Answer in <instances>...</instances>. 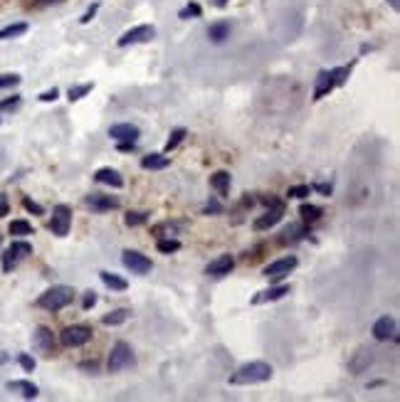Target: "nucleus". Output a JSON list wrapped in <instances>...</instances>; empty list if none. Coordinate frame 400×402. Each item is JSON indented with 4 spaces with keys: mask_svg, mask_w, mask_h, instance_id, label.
Wrapping results in <instances>:
<instances>
[{
    "mask_svg": "<svg viewBox=\"0 0 400 402\" xmlns=\"http://www.w3.org/2000/svg\"><path fill=\"white\" fill-rule=\"evenodd\" d=\"M272 378V365L264 363V360H252V363H245V365H240L230 383L232 385H255V383H264Z\"/></svg>",
    "mask_w": 400,
    "mask_h": 402,
    "instance_id": "obj_1",
    "label": "nucleus"
},
{
    "mask_svg": "<svg viewBox=\"0 0 400 402\" xmlns=\"http://www.w3.org/2000/svg\"><path fill=\"white\" fill-rule=\"evenodd\" d=\"M72 299H74V291L69 287H52L37 299V306L45 311H62L64 306L72 304Z\"/></svg>",
    "mask_w": 400,
    "mask_h": 402,
    "instance_id": "obj_2",
    "label": "nucleus"
},
{
    "mask_svg": "<svg viewBox=\"0 0 400 402\" xmlns=\"http://www.w3.org/2000/svg\"><path fill=\"white\" fill-rule=\"evenodd\" d=\"M134 360V353H131V345L124 343V341H116L111 345V353H109V360H106V370L109 373H119L131 365Z\"/></svg>",
    "mask_w": 400,
    "mask_h": 402,
    "instance_id": "obj_3",
    "label": "nucleus"
},
{
    "mask_svg": "<svg viewBox=\"0 0 400 402\" xmlns=\"http://www.w3.org/2000/svg\"><path fill=\"white\" fill-rule=\"evenodd\" d=\"M92 336H94V331H92L89 326L74 324V326H67V328L60 333V341H62V345H67V348H79V345L89 343Z\"/></svg>",
    "mask_w": 400,
    "mask_h": 402,
    "instance_id": "obj_4",
    "label": "nucleus"
},
{
    "mask_svg": "<svg viewBox=\"0 0 400 402\" xmlns=\"http://www.w3.org/2000/svg\"><path fill=\"white\" fill-rule=\"evenodd\" d=\"M156 37V27L153 25H136L131 30H126L121 37L116 39L119 47H129V45H139V42H148Z\"/></svg>",
    "mask_w": 400,
    "mask_h": 402,
    "instance_id": "obj_5",
    "label": "nucleus"
},
{
    "mask_svg": "<svg viewBox=\"0 0 400 402\" xmlns=\"http://www.w3.org/2000/svg\"><path fill=\"white\" fill-rule=\"evenodd\" d=\"M27 254H32V245L22 242V239H15V242L5 249V254H3V271H13L18 267V262L22 257H27Z\"/></svg>",
    "mask_w": 400,
    "mask_h": 402,
    "instance_id": "obj_6",
    "label": "nucleus"
},
{
    "mask_svg": "<svg viewBox=\"0 0 400 402\" xmlns=\"http://www.w3.org/2000/svg\"><path fill=\"white\" fill-rule=\"evenodd\" d=\"M299 262H297V257L294 254H289V257H282V259H277V262H272V264H267L264 267V276L269 279V281H279V279H284L294 267H297Z\"/></svg>",
    "mask_w": 400,
    "mask_h": 402,
    "instance_id": "obj_7",
    "label": "nucleus"
},
{
    "mask_svg": "<svg viewBox=\"0 0 400 402\" xmlns=\"http://www.w3.org/2000/svg\"><path fill=\"white\" fill-rule=\"evenodd\" d=\"M69 225H72V210L67 205H57L52 210V220H50V230L57 234V237H64L69 232Z\"/></svg>",
    "mask_w": 400,
    "mask_h": 402,
    "instance_id": "obj_8",
    "label": "nucleus"
},
{
    "mask_svg": "<svg viewBox=\"0 0 400 402\" xmlns=\"http://www.w3.org/2000/svg\"><path fill=\"white\" fill-rule=\"evenodd\" d=\"M121 262H124V267L131 269L134 274H148V271H151V259H148L146 254L136 252V249H126V252L121 254Z\"/></svg>",
    "mask_w": 400,
    "mask_h": 402,
    "instance_id": "obj_9",
    "label": "nucleus"
},
{
    "mask_svg": "<svg viewBox=\"0 0 400 402\" xmlns=\"http://www.w3.org/2000/svg\"><path fill=\"white\" fill-rule=\"evenodd\" d=\"M373 336L376 341H388V338H398V324L393 316H380L376 324H373Z\"/></svg>",
    "mask_w": 400,
    "mask_h": 402,
    "instance_id": "obj_10",
    "label": "nucleus"
},
{
    "mask_svg": "<svg viewBox=\"0 0 400 402\" xmlns=\"http://www.w3.org/2000/svg\"><path fill=\"white\" fill-rule=\"evenodd\" d=\"M32 345H35L40 353L50 355V353L55 350V333H52L47 326H37L35 333H32Z\"/></svg>",
    "mask_w": 400,
    "mask_h": 402,
    "instance_id": "obj_11",
    "label": "nucleus"
},
{
    "mask_svg": "<svg viewBox=\"0 0 400 402\" xmlns=\"http://www.w3.org/2000/svg\"><path fill=\"white\" fill-rule=\"evenodd\" d=\"M282 215H284V208H282V205H272V210H267L264 215H260V217L252 222L255 232H264V230L274 227L279 220H282Z\"/></svg>",
    "mask_w": 400,
    "mask_h": 402,
    "instance_id": "obj_12",
    "label": "nucleus"
},
{
    "mask_svg": "<svg viewBox=\"0 0 400 402\" xmlns=\"http://www.w3.org/2000/svg\"><path fill=\"white\" fill-rule=\"evenodd\" d=\"M336 87V79H334V69H321L316 77V87H314V99H324L331 89Z\"/></svg>",
    "mask_w": 400,
    "mask_h": 402,
    "instance_id": "obj_13",
    "label": "nucleus"
},
{
    "mask_svg": "<svg viewBox=\"0 0 400 402\" xmlns=\"http://www.w3.org/2000/svg\"><path fill=\"white\" fill-rule=\"evenodd\" d=\"M232 267H235V259H232L230 254H220L218 259H213V262L205 267V274H208V276L220 279V276L230 274V271H232Z\"/></svg>",
    "mask_w": 400,
    "mask_h": 402,
    "instance_id": "obj_14",
    "label": "nucleus"
},
{
    "mask_svg": "<svg viewBox=\"0 0 400 402\" xmlns=\"http://www.w3.org/2000/svg\"><path fill=\"white\" fill-rule=\"evenodd\" d=\"M87 205H89L92 210H97V212H106V210L119 208V200H116V197H111V195L92 192V195H87Z\"/></svg>",
    "mask_w": 400,
    "mask_h": 402,
    "instance_id": "obj_15",
    "label": "nucleus"
},
{
    "mask_svg": "<svg viewBox=\"0 0 400 402\" xmlns=\"http://www.w3.org/2000/svg\"><path fill=\"white\" fill-rule=\"evenodd\" d=\"M139 126H134V124H114L111 129H109V136L114 138V141H136L139 138Z\"/></svg>",
    "mask_w": 400,
    "mask_h": 402,
    "instance_id": "obj_16",
    "label": "nucleus"
},
{
    "mask_svg": "<svg viewBox=\"0 0 400 402\" xmlns=\"http://www.w3.org/2000/svg\"><path fill=\"white\" fill-rule=\"evenodd\" d=\"M168 163H171V158L166 153H148L141 158V168H146V171H163V168H168Z\"/></svg>",
    "mask_w": 400,
    "mask_h": 402,
    "instance_id": "obj_17",
    "label": "nucleus"
},
{
    "mask_svg": "<svg viewBox=\"0 0 400 402\" xmlns=\"http://www.w3.org/2000/svg\"><path fill=\"white\" fill-rule=\"evenodd\" d=\"M284 294H289V287L287 284H279V287H269V289H264V291H260L255 299H252V304H267V301H277V299H282Z\"/></svg>",
    "mask_w": 400,
    "mask_h": 402,
    "instance_id": "obj_18",
    "label": "nucleus"
},
{
    "mask_svg": "<svg viewBox=\"0 0 400 402\" xmlns=\"http://www.w3.org/2000/svg\"><path fill=\"white\" fill-rule=\"evenodd\" d=\"M97 183H104V185H111V188H124V178L119 175V171H114V168H99L97 171Z\"/></svg>",
    "mask_w": 400,
    "mask_h": 402,
    "instance_id": "obj_19",
    "label": "nucleus"
},
{
    "mask_svg": "<svg viewBox=\"0 0 400 402\" xmlns=\"http://www.w3.org/2000/svg\"><path fill=\"white\" fill-rule=\"evenodd\" d=\"M230 22L227 20H218V22H213L210 27H208V37L213 39L215 45H220V42H225V39L230 37Z\"/></svg>",
    "mask_w": 400,
    "mask_h": 402,
    "instance_id": "obj_20",
    "label": "nucleus"
},
{
    "mask_svg": "<svg viewBox=\"0 0 400 402\" xmlns=\"http://www.w3.org/2000/svg\"><path fill=\"white\" fill-rule=\"evenodd\" d=\"M99 279L104 281V287H109L111 291H126V289H129L126 279L116 276V274H111V271H99Z\"/></svg>",
    "mask_w": 400,
    "mask_h": 402,
    "instance_id": "obj_21",
    "label": "nucleus"
},
{
    "mask_svg": "<svg viewBox=\"0 0 400 402\" xmlns=\"http://www.w3.org/2000/svg\"><path fill=\"white\" fill-rule=\"evenodd\" d=\"M129 316H131L129 308H116V311L101 316V324L104 326H121V324H126V321H129Z\"/></svg>",
    "mask_w": 400,
    "mask_h": 402,
    "instance_id": "obj_22",
    "label": "nucleus"
},
{
    "mask_svg": "<svg viewBox=\"0 0 400 402\" xmlns=\"http://www.w3.org/2000/svg\"><path fill=\"white\" fill-rule=\"evenodd\" d=\"M304 237V225H289V227H284V232H282V237H279V242L282 245H294V242H299V239Z\"/></svg>",
    "mask_w": 400,
    "mask_h": 402,
    "instance_id": "obj_23",
    "label": "nucleus"
},
{
    "mask_svg": "<svg viewBox=\"0 0 400 402\" xmlns=\"http://www.w3.org/2000/svg\"><path fill=\"white\" fill-rule=\"evenodd\" d=\"M210 185L225 197L230 192V173L227 171H218L215 175H210Z\"/></svg>",
    "mask_w": 400,
    "mask_h": 402,
    "instance_id": "obj_24",
    "label": "nucleus"
},
{
    "mask_svg": "<svg viewBox=\"0 0 400 402\" xmlns=\"http://www.w3.org/2000/svg\"><path fill=\"white\" fill-rule=\"evenodd\" d=\"M8 387L10 390H18L22 397H27V400H32V397H37V385H32L30 380H13V383H8Z\"/></svg>",
    "mask_w": 400,
    "mask_h": 402,
    "instance_id": "obj_25",
    "label": "nucleus"
},
{
    "mask_svg": "<svg viewBox=\"0 0 400 402\" xmlns=\"http://www.w3.org/2000/svg\"><path fill=\"white\" fill-rule=\"evenodd\" d=\"M8 232L13 237H25V234H32V225L27 220H13L10 227H8Z\"/></svg>",
    "mask_w": 400,
    "mask_h": 402,
    "instance_id": "obj_26",
    "label": "nucleus"
},
{
    "mask_svg": "<svg viewBox=\"0 0 400 402\" xmlns=\"http://www.w3.org/2000/svg\"><path fill=\"white\" fill-rule=\"evenodd\" d=\"M25 32H27V22H15V25H8L0 30V39H10V37H18Z\"/></svg>",
    "mask_w": 400,
    "mask_h": 402,
    "instance_id": "obj_27",
    "label": "nucleus"
},
{
    "mask_svg": "<svg viewBox=\"0 0 400 402\" xmlns=\"http://www.w3.org/2000/svg\"><path fill=\"white\" fill-rule=\"evenodd\" d=\"M156 249L161 252V254H173V252L180 249V242H178V239H173V237H168V239H158V242H156Z\"/></svg>",
    "mask_w": 400,
    "mask_h": 402,
    "instance_id": "obj_28",
    "label": "nucleus"
},
{
    "mask_svg": "<svg viewBox=\"0 0 400 402\" xmlns=\"http://www.w3.org/2000/svg\"><path fill=\"white\" fill-rule=\"evenodd\" d=\"M299 215L304 222H316L319 217H321V208H316V205H301L299 208Z\"/></svg>",
    "mask_w": 400,
    "mask_h": 402,
    "instance_id": "obj_29",
    "label": "nucleus"
},
{
    "mask_svg": "<svg viewBox=\"0 0 400 402\" xmlns=\"http://www.w3.org/2000/svg\"><path fill=\"white\" fill-rule=\"evenodd\" d=\"M124 222H126L129 227H139V225L148 222V212H136V210H129V212H126V217H124Z\"/></svg>",
    "mask_w": 400,
    "mask_h": 402,
    "instance_id": "obj_30",
    "label": "nucleus"
},
{
    "mask_svg": "<svg viewBox=\"0 0 400 402\" xmlns=\"http://www.w3.org/2000/svg\"><path fill=\"white\" fill-rule=\"evenodd\" d=\"M94 89V84H79V87H69V101H79L82 96H87L89 92Z\"/></svg>",
    "mask_w": 400,
    "mask_h": 402,
    "instance_id": "obj_31",
    "label": "nucleus"
},
{
    "mask_svg": "<svg viewBox=\"0 0 400 402\" xmlns=\"http://www.w3.org/2000/svg\"><path fill=\"white\" fill-rule=\"evenodd\" d=\"M200 15H203V8H200L198 3H188V5L180 10V18H183V20H190V18H200Z\"/></svg>",
    "mask_w": 400,
    "mask_h": 402,
    "instance_id": "obj_32",
    "label": "nucleus"
},
{
    "mask_svg": "<svg viewBox=\"0 0 400 402\" xmlns=\"http://www.w3.org/2000/svg\"><path fill=\"white\" fill-rule=\"evenodd\" d=\"M183 138H185V129H176V131L171 134L168 143H166V153H171V151H173V148H176V146L183 141Z\"/></svg>",
    "mask_w": 400,
    "mask_h": 402,
    "instance_id": "obj_33",
    "label": "nucleus"
},
{
    "mask_svg": "<svg viewBox=\"0 0 400 402\" xmlns=\"http://www.w3.org/2000/svg\"><path fill=\"white\" fill-rule=\"evenodd\" d=\"M289 197H297V200H301V197H306V195H311V185H294V188H289V192H287Z\"/></svg>",
    "mask_w": 400,
    "mask_h": 402,
    "instance_id": "obj_34",
    "label": "nucleus"
},
{
    "mask_svg": "<svg viewBox=\"0 0 400 402\" xmlns=\"http://www.w3.org/2000/svg\"><path fill=\"white\" fill-rule=\"evenodd\" d=\"M15 84H20V77L18 74H0V89L15 87Z\"/></svg>",
    "mask_w": 400,
    "mask_h": 402,
    "instance_id": "obj_35",
    "label": "nucleus"
},
{
    "mask_svg": "<svg viewBox=\"0 0 400 402\" xmlns=\"http://www.w3.org/2000/svg\"><path fill=\"white\" fill-rule=\"evenodd\" d=\"M18 363L22 365V370H27V373H32L35 370V358H30L27 353H20L18 355Z\"/></svg>",
    "mask_w": 400,
    "mask_h": 402,
    "instance_id": "obj_36",
    "label": "nucleus"
},
{
    "mask_svg": "<svg viewBox=\"0 0 400 402\" xmlns=\"http://www.w3.org/2000/svg\"><path fill=\"white\" fill-rule=\"evenodd\" d=\"M94 304H97V294H94V291H84V299H82V308H84V311H89Z\"/></svg>",
    "mask_w": 400,
    "mask_h": 402,
    "instance_id": "obj_37",
    "label": "nucleus"
},
{
    "mask_svg": "<svg viewBox=\"0 0 400 402\" xmlns=\"http://www.w3.org/2000/svg\"><path fill=\"white\" fill-rule=\"evenodd\" d=\"M97 10H99V3H94V5H92V8H89V10H87V13L82 15V18H79V22H82V25H87V22H92V18L97 15Z\"/></svg>",
    "mask_w": 400,
    "mask_h": 402,
    "instance_id": "obj_38",
    "label": "nucleus"
},
{
    "mask_svg": "<svg viewBox=\"0 0 400 402\" xmlns=\"http://www.w3.org/2000/svg\"><path fill=\"white\" fill-rule=\"evenodd\" d=\"M22 205H25V208H27L30 212H35V215H42V208H40L37 203H32L30 197H25V200H22Z\"/></svg>",
    "mask_w": 400,
    "mask_h": 402,
    "instance_id": "obj_39",
    "label": "nucleus"
},
{
    "mask_svg": "<svg viewBox=\"0 0 400 402\" xmlns=\"http://www.w3.org/2000/svg\"><path fill=\"white\" fill-rule=\"evenodd\" d=\"M311 190H316V192H321V195H331V185H326V183H314L311 185Z\"/></svg>",
    "mask_w": 400,
    "mask_h": 402,
    "instance_id": "obj_40",
    "label": "nucleus"
},
{
    "mask_svg": "<svg viewBox=\"0 0 400 402\" xmlns=\"http://www.w3.org/2000/svg\"><path fill=\"white\" fill-rule=\"evenodd\" d=\"M121 153H129V151H134L136 148V141H119V146H116Z\"/></svg>",
    "mask_w": 400,
    "mask_h": 402,
    "instance_id": "obj_41",
    "label": "nucleus"
},
{
    "mask_svg": "<svg viewBox=\"0 0 400 402\" xmlns=\"http://www.w3.org/2000/svg\"><path fill=\"white\" fill-rule=\"evenodd\" d=\"M60 96V92L57 89H50V92H42V94H40V101H55Z\"/></svg>",
    "mask_w": 400,
    "mask_h": 402,
    "instance_id": "obj_42",
    "label": "nucleus"
},
{
    "mask_svg": "<svg viewBox=\"0 0 400 402\" xmlns=\"http://www.w3.org/2000/svg\"><path fill=\"white\" fill-rule=\"evenodd\" d=\"M20 104V96H13V99H5V101H0V109H13V106H18Z\"/></svg>",
    "mask_w": 400,
    "mask_h": 402,
    "instance_id": "obj_43",
    "label": "nucleus"
},
{
    "mask_svg": "<svg viewBox=\"0 0 400 402\" xmlns=\"http://www.w3.org/2000/svg\"><path fill=\"white\" fill-rule=\"evenodd\" d=\"M210 212H222L220 203H215V200H210V203L205 205V215H210Z\"/></svg>",
    "mask_w": 400,
    "mask_h": 402,
    "instance_id": "obj_44",
    "label": "nucleus"
},
{
    "mask_svg": "<svg viewBox=\"0 0 400 402\" xmlns=\"http://www.w3.org/2000/svg\"><path fill=\"white\" fill-rule=\"evenodd\" d=\"M5 215H8V197L0 195V217H5Z\"/></svg>",
    "mask_w": 400,
    "mask_h": 402,
    "instance_id": "obj_45",
    "label": "nucleus"
},
{
    "mask_svg": "<svg viewBox=\"0 0 400 402\" xmlns=\"http://www.w3.org/2000/svg\"><path fill=\"white\" fill-rule=\"evenodd\" d=\"M215 5H218V8H225V5H227V0H215Z\"/></svg>",
    "mask_w": 400,
    "mask_h": 402,
    "instance_id": "obj_46",
    "label": "nucleus"
},
{
    "mask_svg": "<svg viewBox=\"0 0 400 402\" xmlns=\"http://www.w3.org/2000/svg\"><path fill=\"white\" fill-rule=\"evenodd\" d=\"M390 8H393V10H398V8H400V3H398V0H390Z\"/></svg>",
    "mask_w": 400,
    "mask_h": 402,
    "instance_id": "obj_47",
    "label": "nucleus"
}]
</instances>
